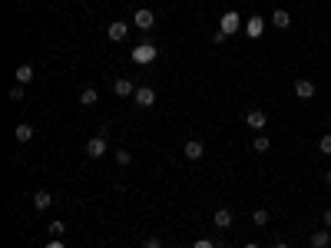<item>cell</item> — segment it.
Segmentation results:
<instances>
[{
    "label": "cell",
    "instance_id": "obj_15",
    "mask_svg": "<svg viewBox=\"0 0 331 248\" xmlns=\"http://www.w3.org/2000/svg\"><path fill=\"white\" fill-rule=\"evenodd\" d=\"M212 222L219 225V229H229V225H232V209H219V212L212 215Z\"/></svg>",
    "mask_w": 331,
    "mask_h": 248
},
{
    "label": "cell",
    "instance_id": "obj_22",
    "mask_svg": "<svg viewBox=\"0 0 331 248\" xmlns=\"http://www.w3.org/2000/svg\"><path fill=\"white\" fill-rule=\"evenodd\" d=\"M318 149H321V155H331V136H321Z\"/></svg>",
    "mask_w": 331,
    "mask_h": 248
},
{
    "label": "cell",
    "instance_id": "obj_30",
    "mask_svg": "<svg viewBox=\"0 0 331 248\" xmlns=\"http://www.w3.org/2000/svg\"><path fill=\"white\" fill-rule=\"evenodd\" d=\"M325 182H328V186H331V169H328V175H325Z\"/></svg>",
    "mask_w": 331,
    "mask_h": 248
},
{
    "label": "cell",
    "instance_id": "obj_11",
    "mask_svg": "<svg viewBox=\"0 0 331 248\" xmlns=\"http://www.w3.org/2000/svg\"><path fill=\"white\" fill-rule=\"evenodd\" d=\"M133 99H136L139 106H152V103H156V93H152L149 86H139V89H136V96H133Z\"/></svg>",
    "mask_w": 331,
    "mask_h": 248
},
{
    "label": "cell",
    "instance_id": "obj_1",
    "mask_svg": "<svg viewBox=\"0 0 331 248\" xmlns=\"http://www.w3.org/2000/svg\"><path fill=\"white\" fill-rule=\"evenodd\" d=\"M156 60V47L146 40V43H139V47H133V63H139V66H146V63H152Z\"/></svg>",
    "mask_w": 331,
    "mask_h": 248
},
{
    "label": "cell",
    "instance_id": "obj_3",
    "mask_svg": "<svg viewBox=\"0 0 331 248\" xmlns=\"http://www.w3.org/2000/svg\"><path fill=\"white\" fill-rule=\"evenodd\" d=\"M86 155H93V159H103L106 155V136H93L86 143Z\"/></svg>",
    "mask_w": 331,
    "mask_h": 248
},
{
    "label": "cell",
    "instance_id": "obj_16",
    "mask_svg": "<svg viewBox=\"0 0 331 248\" xmlns=\"http://www.w3.org/2000/svg\"><path fill=\"white\" fill-rule=\"evenodd\" d=\"M272 24H275L278 30H288V24H292V17H288V10H275V13H272Z\"/></svg>",
    "mask_w": 331,
    "mask_h": 248
},
{
    "label": "cell",
    "instance_id": "obj_14",
    "mask_svg": "<svg viewBox=\"0 0 331 248\" xmlns=\"http://www.w3.org/2000/svg\"><path fill=\"white\" fill-rule=\"evenodd\" d=\"M113 89H116V96H136V86H133L129 80H116Z\"/></svg>",
    "mask_w": 331,
    "mask_h": 248
},
{
    "label": "cell",
    "instance_id": "obj_24",
    "mask_svg": "<svg viewBox=\"0 0 331 248\" xmlns=\"http://www.w3.org/2000/svg\"><path fill=\"white\" fill-rule=\"evenodd\" d=\"M10 99H13V103H20V99H24V86H13L10 89Z\"/></svg>",
    "mask_w": 331,
    "mask_h": 248
},
{
    "label": "cell",
    "instance_id": "obj_2",
    "mask_svg": "<svg viewBox=\"0 0 331 248\" xmlns=\"http://www.w3.org/2000/svg\"><path fill=\"white\" fill-rule=\"evenodd\" d=\"M238 27H242V17H238L235 10H229V13H222V17H219V30L225 33V37H232Z\"/></svg>",
    "mask_w": 331,
    "mask_h": 248
},
{
    "label": "cell",
    "instance_id": "obj_21",
    "mask_svg": "<svg viewBox=\"0 0 331 248\" xmlns=\"http://www.w3.org/2000/svg\"><path fill=\"white\" fill-rule=\"evenodd\" d=\"M47 232H50L53 238H60V235H63V232H67V229H63V222H50V229H47Z\"/></svg>",
    "mask_w": 331,
    "mask_h": 248
},
{
    "label": "cell",
    "instance_id": "obj_28",
    "mask_svg": "<svg viewBox=\"0 0 331 248\" xmlns=\"http://www.w3.org/2000/svg\"><path fill=\"white\" fill-rule=\"evenodd\" d=\"M47 248H67V245H63V242H60V238H53V242H50V245H47Z\"/></svg>",
    "mask_w": 331,
    "mask_h": 248
},
{
    "label": "cell",
    "instance_id": "obj_19",
    "mask_svg": "<svg viewBox=\"0 0 331 248\" xmlns=\"http://www.w3.org/2000/svg\"><path fill=\"white\" fill-rule=\"evenodd\" d=\"M252 149H255V152H269V149H272L269 136H262V132H258V136H255V143H252Z\"/></svg>",
    "mask_w": 331,
    "mask_h": 248
},
{
    "label": "cell",
    "instance_id": "obj_12",
    "mask_svg": "<svg viewBox=\"0 0 331 248\" xmlns=\"http://www.w3.org/2000/svg\"><path fill=\"white\" fill-rule=\"evenodd\" d=\"M331 245V232L321 229V232H312V248H328Z\"/></svg>",
    "mask_w": 331,
    "mask_h": 248
},
{
    "label": "cell",
    "instance_id": "obj_18",
    "mask_svg": "<svg viewBox=\"0 0 331 248\" xmlns=\"http://www.w3.org/2000/svg\"><path fill=\"white\" fill-rule=\"evenodd\" d=\"M96 99H100V93H96L93 86H86V89H83V93H80V103H83V106H93Z\"/></svg>",
    "mask_w": 331,
    "mask_h": 248
},
{
    "label": "cell",
    "instance_id": "obj_4",
    "mask_svg": "<svg viewBox=\"0 0 331 248\" xmlns=\"http://www.w3.org/2000/svg\"><path fill=\"white\" fill-rule=\"evenodd\" d=\"M245 33H249L252 40H258V37H262V33H265V20L258 17V13H255V17H252V20H245Z\"/></svg>",
    "mask_w": 331,
    "mask_h": 248
},
{
    "label": "cell",
    "instance_id": "obj_20",
    "mask_svg": "<svg viewBox=\"0 0 331 248\" xmlns=\"http://www.w3.org/2000/svg\"><path fill=\"white\" fill-rule=\"evenodd\" d=\"M252 222H255L258 229H262V225H269V209H255V212H252Z\"/></svg>",
    "mask_w": 331,
    "mask_h": 248
},
{
    "label": "cell",
    "instance_id": "obj_27",
    "mask_svg": "<svg viewBox=\"0 0 331 248\" xmlns=\"http://www.w3.org/2000/svg\"><path fill=\"white\" fill-rule=\"evenodd\" d=\"M146 248H163V242H159V238H149V242H146Z\"/></svg>",
    "mask_w": 331,
    "mask_h": 248
},
{
    "label": "cell",
    "instance_id": "obj_6",
    "mask_svg": "<svg viewBox=\"0 0 331 248\" xmlns=\"http://www.w3.org/2000/svg\"><path fill=\"white\" fill-rule=\"evenodd\" d=\"M245 123H249V126H252V129H255V132H262V129H265V123H269V116H265L262 109H252L249 116H245Z\"/></svg>",
    "mask_w": 331,
    "mask_h": 248
},
{
    "label": "cell",
    "instance_id": "obj_31",
    "mask_svg": "<svg viewBox=\"0 0 331 248\" xmlns=\"http://www.w3.org/2000/svg\"><path fill=\"white\" fill-rule=\"evenodd\" d=\"M275 248H288V245H285V242H278V245H275Z\"/></svg>",
    "mask_w": 331,
    "mask_h": 248
},
{
    "label": "cell",
    "instance_id": "obj_32",
    "mask_svg": "<svg viewBox=\"0 0 331 248\" xmlns=\"http://www.w3.org/2000/svg\"><path fill=\"white\" fill-rule=\"evenodd\" d=\"M245 248H258V245H245Z\"/></svg>",
    "mask_w": 331,
    "mask_h": 248
},
{
    "label": "cell",
    "instance_id": "obj_10",
    "mask_svg": "<svg viewBox=\"0 0 331 248\" xmlns=\"http://www.w3.org/2000/svg\"><path fill=\"white\" fill-rule=\"evenodd\" d=\"M50 205H53V198H50V192H47V189H40V192L33 195V209H37V212H47Z\"/></svg>",
    "mask_w": 331,
    "mask_h": 248
},
{
    "label": "cell",
    "instance_id": "obj_26",
    "mask_svg": "<svg viewBox=\"0 0 331 248\" xmlns=\"http://www.w3.org/2000/svg\"><path fill=\"white\" fill-rule=\"evenodd\" d=\"M192 248H215V245H212V242H209V238H199V242H195Z\"/></svg>",
    "mask_w": 331,
    "mask_h": 248
},
{
    "label": "cell",
    "instance_id": "obj_23",
    "mask_svg": "<svg viewBox=\"0 0 331 248\" xmlns=\"http://www.w3.org/2000/svg\"><path fill=\"white\" fill-rule=\"evenodd\" d=\"M116 162H119V166H129V162H133V152H126V149H123V152H116Z\"/></svg>",
    "mask_w": 331,
    "mask_h": 248
},
{
    "label": "cell",
    "instance_id": "obj_8",
    "mask_svg": "<svg viewBox=\"0 0 331 248\" xmlns=\"http://www.w3.org/2000/svg\"><path fill=\"white\" fill-rule=\"evenodd\" d=\"M109 40H116V43H119V40H126V37H129V27H126L123 24V20H116V24H109Z\"/></svg>",
    "mask_w": 331,
    "mask_h": 248
},
{
    "label": "cell",
    "instance_id": "obj_5",
    "mask_svg": "<svg viewBox=\"0 0 331 248\" xmlns=\"http://www.w3.org/2000/svg\"><path fill=\"white\" fill-rule=\"evenodd\" d=\"M182 155L195 162V159H202V155H206V149H202V143H199V139H189V143L182 146Z\"/></svg>",
    "mask_w": 331,
    "mask_h": 248
},
{
    "label": "cell",
    "instance_id": "obj_13",
    "mask_svg": "<svg viewBox=\"0 0 331 248\" xmlns=\"http://www.w3.org/2000/svg\"><path fill=\"white\" fill-rule=\"evenodd\" d=\"M13 136H17V143H30V139H33V126L30 123H20L17 129H13Z\"/></svg>",
    "mask_w": 331,
    "mask_h": 248
},
{
    "label": "cell",
    "instance_id": "obj_9",
    "mask_svg": "<svg viewBox=\"0 0 331 248\" xmlns=\"http://www.w3.org/2000/svg\"><path fill=\"white\" fill-rule=\"evenodd\" d=\"M295 96H298V99H312L315 96V83L312 80H298V83H295Z\"/></svg>",
    "mask_w": 331,
    "mask_h": 248
},
{
    "label": "cell",
    "instance_id": "obj_25",
    "mask_svg": "<svg viewBox=\"0 0 331 248\" xmlns=\"http://www.w3.org/2000/svg\"><path fill=\"white\" fill-rule=\"evenodd\" d=\"M225 40H229V37H225V33H222V30H215V33H212V43H215V47H222V43H225Z\"/></svg>",
    "mask_w": 331,
    "mask_h": 248
},
{
    "label": "cell",
    "instance_id": "obj_7",
    "mask_svg": "<svg viewBox=\"0 0 331 248\" xmlns=\"http://www.w3.org/2000/svg\"><path fill=\"white\" fill-rule=\"evenodd\" d=\"M133 24H136L139 30H152V24H156V17H152V10H136V17H133Z\"/></svg>",
    "mask_w": 331,
    "mask_h": 248
},
{
    "label": "cell",
    "instance_id": "obj_17",
    "mask_svg": "<svg viewBox=\"0 0 331 248\" xmlns=\"http://www.w3.org/2000/svg\"><path fill=\"white\" fill-rule=\"evenodd\" d=\"M30 80H33V66H27V63H24V66H17V83H20V86L30 83Z\"/></svg>",
    "mask_w": 331,
    "mask_h": 248
},
{
    "label": "cell",
    "instance_id": "obj_29",
    "mask_svg": "<svg viewBox=\"0 0 331 248\" xmlns=\"http://www.w3.org/2000/svg\"><path fill=\"white\" fill-rule=\"evenodd\" d=\"M325 229H331V209L325 212Z\"/></svg>",
    "mask_w": 331,
    "mask_h": 248
}]
</instances>
